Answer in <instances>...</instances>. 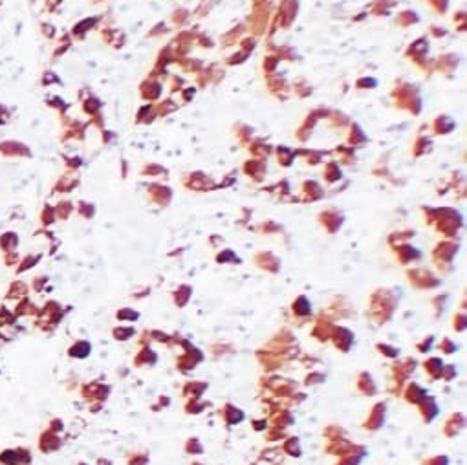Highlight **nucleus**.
<instances>
[{
  "label": "nucleus",
  "mask_w": 467,
  "mask_h": 465,
  "mask_svg": "<svg viewBox=\"0 0 467 465\" xmlns=\"http://www.w3.org/2000/svg\"><path fill=\"white\" fill-rule=\"evenodd\" d=\"M0 6H2V0H0Z\"/></svg>",
  "instance_id": "obj_11"
},
{
  "label": "nucleus",
  "mask_w": 467,
  "mask_h": 465,
  "mask_svg": "<svg viewBox=\"0 0 467 465\" xmlns=\"http://www.w3.org/2000/svg\"><path fill=\"white\" fill-rule=\"evenodd\" d=\"M52 216H53V214H52V209L48 207V209H44V211H43V214H40V222H43V224H50V222L53 220Z\"/></svg>",
  "instance_id": "obj_8"
},
{
  "label": "nucleus",
  "mask_w": 467,
  "mask_h": 465,
  "mask_svg": "<svg viewBox=\"0 0 467 465\" xmlns=\"http://www.w3.org/2000/svg\"><path fill=\"white\" fill-rule=\"evenodd\" d=\"M9 119H11V112H9V108L6 107V105H2V103H0V127L8 125Z\"/></svg>",
  "instance_id": "obj_7"
},
{
  "label": "nucleus",
  "mask_w": 467,
  "mask_h": 465,
  "mask_svg": "<svg viewBox=\"0 0 467 465\" xmlns=\"http://www.w3.org/2000/svg\"><path fill=\"white\" fill-rule=\"evenodd\" d=\"M40 28H43V33L44 35H48V37H52L53 35V26H50V24H40Z\"/></svg>",
  "instance_id": "obj_9"
},
{
  "label": "nucleus",
  "mask_w": 467,
  "mask_h": 465,
  "mask_svg": "<svg viewBox=\"0 0 467 465\" xmlns=\"http://www.w3.org/2000/svg\"><path fill=\"white\" fill-rule=\"evenodd\" d=\"M18 248V235L15 231H6L0 235V251L4 253H11L17 251Z\"/></svg>",
  "instance_id": "obj_3"
},
{
  "label": "nucleus",
  "mask_w": 467,
  "mask_h": 465,
  "mask_svg": "<svg viewBox=\"0 0 467 465\" xmlns=\"http://www.w3.org/2000/svg\"><path fill=\"white\" fill-rule=\"evenodd\" d=\"M18 262H21V256H18L17 251L4 253V264L8 266V268H11V266H18Z\"/></svg>",
  "instance_id": "obj_6"
},
{
  "label": "nucleus",
  "mask_w": 467,
  "mask_h": 465,
  "mask_svg": "<svg viewBox=\"0 0 467 465\" xmlns=\"http://www.w3.org/2000/svg\"><path fill=\"white\" fill-rule=\"evenodd\" d=\"M0 156L4 158H30L31 150L26 143L18 139H4L0 141Z\"/></svg>",
  "instance_id": "obj_1"
},
{
  "label": "nucleus",
  "mask_w": 467,
  "mask_h": 465,
  "mask_svg": "<svg viewBox=\"0 0 467 465\" xmlns=\"http://www.w3.org/2000/svg\"><path fill=\"white\" fill-rule=\"evenodd\" d=\"M39 258H40L39 255H33V256L28 255V256H24V258L18 262V269H17V271H18V273H22V271H26V269L33 268V266L37 264V260H39Z\"/></svg>",
  "instance_id": "obj_5"
},
{
  "label": "nucleus",
  "mask_w": 467,
  "mask_h": 465,
  "mask_svg": "<svg viewBox=\"0 0 467 465\" xmlns=\"http://www.w3.org/2000/svg\"><path fill=\"white\" fill-rule=\"evenodd\" d=\"M26 291H28V286L24 284V282L15 280L13 284L9 286L8 299H18V297H22V295H26Z\"/></svg>",
  "instance_id": "obj_4"
},
{
  "label": "nucleus",
  "mask_w": 467,
  "mask_h": 465,
  "mask_svg": "<svg viewBox=\"0 0 467 465\" xmlns=\"http://www.w3.org/2000/svg\"><path fill=\"white\" fill-rule=\"evenodd\" d=\"M0 463L4 465H30L31 456L26 449H11L0 454Z\"/></svg>",
  "instance_id": "obj_2"
},
{
  "label": "nucleus",
  "mask_w": 467,
  "mask_h": 465,
  "mask_svg": "<svg viewBox=\"0 0 467 465\" xmlns=\"http://www.w3.org/2000/svg\"><path fill=\"white\" fill-rule=\"evenodd\" d=\"M59 2H63V0H44V4L48 6V9H52V11L57 8V4H59Z\"/></svg>",
  "instance_id": "obj_10"
}]
</instances>
